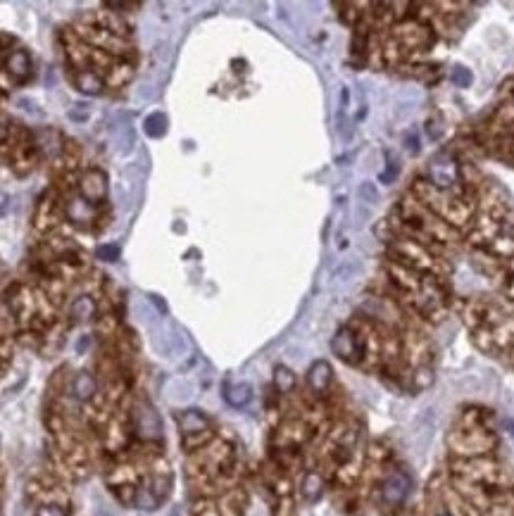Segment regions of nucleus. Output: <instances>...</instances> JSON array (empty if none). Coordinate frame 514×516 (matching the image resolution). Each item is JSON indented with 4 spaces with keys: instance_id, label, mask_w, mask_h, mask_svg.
<instances>
[{
    "instance_id": "7ed1b4c3",
    "label": "nucleus",
    "mask_w": 514,
    "mask_h": 516,
    "mask_svg": "<svg viewBox=\"0 0 514 516\" xmlns=\"http://www.w3.org/2000/svg\"><path fill=\"white\" fill-rule=\"evenodd\" d=\"M409 490H412V479L405 471H393L381 483V502L386 507H398L407 500Z\"/></svg>"
},
{
    "instance_id": "f3484780",
    "label": "nucleus",
    "mask_w": 514,
    "mask_h": 516,
    "mask_svg": "<svg viewBox=\"0 0 514 516\" xmlns=\"http://www.w3.org/2000/svg\"><path fill=\"white\" fill-rule=\"evenodd\" d=\"M143 127H146V134L148 136H153V139H160V136L167 131V117L160 115V112H155V115L148 117Z\"/></svg>"
},
{
    "instance_id": "4468645a",
    "label": "nucleus",
    "mask_w": 514,
    "mask_h": 516,
    "mask_svg": "<svg viewBox=\"0 0 514 516\" xmlns=\"http://www.w3.org/2000/svg\"><path fill=\"white\" fill-rule=\"evenodd\" d=\"M224 397L231 407H245L252 397V388L248 383H229L224 388Z\"/></svg>"
},
{
    "instance_id": "9b49d317",
    "label": "nucleus",
    "mask_w": 514,
    "mask_h": 516,
    "mask_svg": "<svg viewBox=\"0 0 514 516\" xmlns=\"http://www.w3.org/2000/svg\"><path fill=\"white\" fill-rule=\"evenodd\" d=\"M95 393H98V381L93 374L81 371V374L74 376V381H71V395H74L76 400L88 402V400H93Z\"/></svg>"
},
{
    "instance_id": "dca6fc26",
    "label": "nucleus",
    "mask_w": 514,
    "mask_h": 516,
    "mask_svg": "<svg viewBox=\"0 0 514 516\" xmlns=\"http://www.w3.org/2000/svg\"><path fill=\"white\" fill-rule=\"evenodd\" d=\"M274 385L279 393H291L296 388V374L288 367H276L274 369Z\"/></svg>"
},
{
    "instance_id": "412c9836",
    "label": "nucleus",
    "mask_w": 514,
    "mask_h": 516,
    "mask_svg": "<svg viewBox=\"0 0 514 516\" xmlns=\"http://www.w3.org/2000/svg\"><path fill=\"white\" fill-rule=\"evenodd\" d=\"M8 134H10V127H8V122L0 117V141H5L8 139Z\"/></svg>"
},
{
    "instance_id": "2eb2a0df",
    "label": "nucleus",
    "mask_w": 514,
    "mask_h": 516,
    "mask_svg": "<svg viewBox=\"0 0 514 516\" xmlns=\"http://www.w3.org/2000/svg\"><path fill=\"white\" fill-rule=\"evenodd\" d=\"M300 493H303V498L308 500V502H317V500L322 498V493H324V479L317 471L305 474L303 486H300Z\"/></svg>"
},
{
    "instance_id": "a211bd4d",
    "label": "nucleus",
    "mask_w": 514,
    "mask_h": 516,
    "mask_svg": "<svg viewBox=\"0 0 514 516\" xmlns=\"http://www.w3.org/2000/svg\"><path fill=\"white\" fill-rule=\"evenodd\" d=\"M98 259H103V262H117V257H119V247L115 243L112 245H100L98 247Z\"/></svg>"
},
{
    "instance_id": "ddd939ff",
    "label": "nucleus",
    "mask_w": 514,
    "mask_h": 516,
    "mask_svg": "<svg viewBox=\"0 0 514 516\" xmlns=\"http://www.w3.org/2000/svg\"><path fill=\"white\" fill-rule=\"evenodd\" d=\"M160 502H162V498H160L158 493H155L151 483H146V486L136 488V493H134V507L143 509V512H153V509L160 507Z\"/></svg>"
},
{
    "instance_id": "20e7f679",
    "label": "nucleus",
    "mask_w": 514,
    "mask_h": 516,
    "mask_svg": "<svg viewBox=\"0 0 514 516\" xmlns=\"http://www.w3.org/2000/svg\"><path fill=\"white\" fill-rule=\"evenodd\" d=\"M331 350H334V355L341 357L343 362L355 364V362H360V357H362V341L350 326H343V329H338L334 341H331Z\"/></svg>"
},
{
    "instance_id": "0eeeda50",
    "label": "nucleus",
    "mask_w": 514,
    "mask_h": 516,
    "mask_svg": "<svg viewBox=\"0 0 514 516\" xmlns=\"http://www.w3.org/2000/svg\"><path fill=\"white\" fill-rule=\"evenodd\" d=\"M5 69H8L10 79H15L17 83H24L31 76V57L27 50H12L8 55V60H5Z\"/></svg>"
},
{
    "instance_id": "f257e3e1",
    "label": "nucleus",
    "mask_w": 514,
    "mask_h": 516,
    "mask_svg": "<svg viewBox=\"0 0 514 516\" xmlns=\"http://www.w3.org/2000/svg\"><path fill=\"white\" fill-rule=\"evenodd\" d=\"M457 179H460V167L455 160H450L448 155H440V158L431 160L426 184L431 186L433 191H448V188H452L457 184Z\"/></svg>"
},
{
    "instance_id": "f03ea898",
    "label": "nucleus",
    "mask_w": 514,
    "mask_h": 516,
    "mask_svg": "<svg viewBox=\"0 0 514 516\" xmlns=\"http://www.w3.org/2000/svg\"><path fill=\"white\" fill-rule=\"evenodd\" d=\"M134 430L143 440H160L162 421L151 402H139L134 407Z\"/></svg>"
},
{
    "instance_id": "f8f14e48",
    "label": "nucleus",
    "mask_w": 514,
    "mask_h": 516,
    "mask_svg": "<svg viewBox=\"0 0 514 516\" xmlns=\"http://www.w3.org/2000/svg\"><path fill=\"white\" fill-rule=\"evenodd\" d=\"M95 298H90V295H81V298H76L74 303H71L69 307V317L74 319V322H90V319L95 317Z\"/></svg>"
},
{
    "instance_id": "39448f33",
    "label": "nucleus",
    "mask_w": 514,
    "mask_h": 516,
    "mask_svg": "<svg viewBox=\"0 0 514 516\" xmlns=\"http://www.w3.org/2000/svg\"><path fill=\"white\" fill-rule=\"evenodd\" d=\"M79 193L83 200H88L90 205H100L107 198V176L103 169H90L81 176L79 181Z\"/></svg>"
},
{
    "instance_id": "423d86ee",
    "label": "nucleus",
    "mask_w": 514,
    "mask_h": 516,
    "mask_svg": "<svg viewBox=\"0 0 514 516\" xmlns=\"http://www.w3.org/2000/svg\"><path fill=\"white\" fill-rule=\"evenodd\" d=\"M64 212H67V219L76 226H90L95 221V210L88 200H83L81 195H71L64 202Z\"/></svg>"
},
{
    "instance_id": "6e6552de",
    "label": "nucleus",
    "mask_w": 514,
    "mask_h": 516,
    "mask_svg": "<svg viewBox=\"0 0 514 516\" xmlns=\"http://www.w3.org/2000/svg\"><path fill=\"white\" fill-rule=\"evenodd\" d=\"M74 86L79 88L83 95H100L107 83L103 79V74H98L95 69H76Z\"/></svg>"
},
{
    "instance_id": "6ab92c4d",
    "label": "nucleus",
    "mask_w": 514,
    "mask_h": 516,
    "mask_svg": "<svg viewBox=\"0 0 514 516\" xmlns=\"http://www.w3.org/2000/svg\"><path fill=\"white\" fill-rule=\"evenodd\" d=\"M452 81L457 83L460 88H467L472 83V71L465 69V67H457V69L452 71Z\"/></svg>"
},
{
    "instance_id": "4be33fe9",
    "label": "nucleus",
    "mask_w": 514,
    "mask_h": 516,
    "mask_svg": "<svg viewBox=\"0 0 514 516\" xmlns=\"http://www.w3.org/2000/svg\"><path fill=\"white\" fill-rule=\"evenodd\" d=\"M438 516H450V514H438Z\"/></svg>"
},
{
    "instance_id": "1a4fd4ad",
    "label": "nucleus",
    "mask_w": 514,
    "mask_h": 516,
    "mask_svg": "<svg viewBox=\"0 0 514 516\" xmlns=\"http://www.w3.org/2000/svg\"><path fill=\"white\" fill-rule=\"evenodd\" d=\"M177 421H179V428H181V433H184V435H200V433H205V430L210 428V419H207L203 411H198V409L181 411Z\"/></svg>"
},
{
    "instance_id": "aec40b11",
    "label": "nucleus",
    "mask_w": 514,
    "mask_h": 516,
    "mask_svg": "<svg viewBox=\"0 0 514 516\" xmlns=\"http://www.w3.org/2000/svg\"><path fill=\"white\" fill-rule=\"evenodd\" d=\"M36 516H67L60 505H41L36 509Z\"/></svg>"
},
{
    "instance_id": "9d476101",
    "label": "nucleus",
    "mask_w": 514,
    "mask_h": 516,
    "mask_svg": "<svg viewBox=\"0 0 514 516\" xmlns=\"http://www.w3.org/2000/svg\"><path fill=\"white\" fill-rule=\"evenodd\" d=\"M331 378H334V371H331V364L324 362V359H317L308 371V385L315 393H324L331 385Z\"/></svg>"
}]
</instances>
